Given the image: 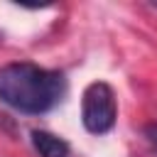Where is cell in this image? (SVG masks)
<instances>
[{"instance_id":"obj_1","label":"cell","mask_w":157,"mask_h":157,"mask_svg":"<svg viewBox=\"0 0 157 157\" xmlns=\"http://www.w3.org/2000/svg\"><path fill=\"white\" fill-rule=\"evenodd\" d=\"M66 96V76L34 61H10L0 66V103L22 115H44Z\"/></svg>"},{"instance_id":"obj_2","label":"cell","mask_w":157,"mask_h":157,"mask_svg":"<svg viewBox=\"0 0 157 157\" xmlns=\"http://www.w3.org/2000/svg\"><path fill=\"white\" fill-rule=\"evenodd\" d=\"M118 98L110 83L91 81L81 96V123L91 135H105L115 128Z\"/></svg>"},{"instance_id":"obj_3","label":"cell","mask_w":157,"mask_h":157,"mask_svg":"<svg viewBox=\"0 0 157 157\" xmlns=\"http://www.w3.org/2000/svg\"><path fill=\"white\" fill-rule=\"evenodd\" d=\"M29 142L39 157H71V145L49 130H32Z\"/></svg>"},{"instance_id":"obj_4","label":"cell","mask_w":157,"mask_h":157,"mask_svg":"<svg viewBox=\"0 0 157 157\" xmlns=\"http://www.w3.org/2000/svg\"><path fill=\"white\" fill-rule=\"evenodd\" d=\"M145 140H147V145L157 152V123H150V125H145Z\"/></svg>"},{"instance_id":"obj_5","label":"cell","mask_w":157,"mask_h":157,"mask_svg":"<svg viewBox=\"0 0 157 157\" xmlns=\"http://www.w3.org/2000/svg\"><path fill=\"white\" fill-rule=\"evenodd\" d=\"M155 7H157V5H155Z\"/></svg>"}]
</instances>
